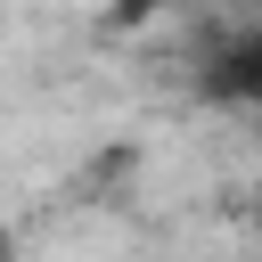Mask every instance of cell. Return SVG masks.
Segmentation results:
<instances>
[{"mask_svg": "<svg viewBox=\"0 0 262 262\" xmlns=\"http://www.w3.org/2000/svg\"><path fill=\"white\" fill-rule=\"evenodd\" d=\"M229 8H262V0H229Z\"/></svg>", "mask_w": 262, "mask_h": 262, "instance_id": "4", "label": "cell"}, {"mask_svg": "<svg viewBox=\"0 0 262 262\" xmlns=\"http://www.w3.org/2000/svg\"><path fill=\"white\" fill-rule=\"evenodd\" d=\"M0 262H16V237H8V229H0Z\"/></svg>", "mask_w": 262, "mask_h": 262, "instance_id": "2", "label": "cell"}, {"mask_svg": "<svg viewBox=\"0 0 262 262\" xmlns=\"http://www.w3.org/2000/svg\"><path fill=\"white\" fill-rule=\"evenodd\" d=\"M188 82H196V98L213 115H237V123L262 131V8H237V16L205 25Z\"/></svg>", "mask_w": 262, "mask_h": 262, "instance_id": "1", "label": "cell"}, {"mask_svg": "<svg viewBox=\"0 0 262 262\" xmlns=\"http://www.w3.org/2000/svg\"><path fill=\"white\" fill-rule=\"evenodd\" d=\"M254 229H262V188H254Z\"/></svg>", "mask_w": 262, "mask_h": 262, "instance_id": "3", "label": "cell"}]
</instances>
